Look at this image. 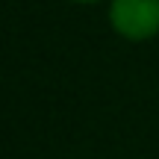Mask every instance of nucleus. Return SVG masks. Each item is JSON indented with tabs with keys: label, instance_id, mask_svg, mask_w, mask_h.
Wrapping results in <instances>:
<instances>
[{
	"label": "nucleus",
	"instance_id": "f257e3e1",
	"mask_svg": "<svg viewBox=\"0 0 159 159\" xmlns=\"http://www.w3.org/2000/svg\"><path fill=\"white\" fill-rule=\"evenodd\" d=\"M109 24L127 41H148L159 33V0H112Z\"/></svg>",
	"mask_w": 159,
	"mask_h": 159
},
{
	"label": "nucleus",
	"instance_id": "f03ea898",
	"mask_svg": "<svg viewBox=\"0 0 159 159\" xmlns=\"http://www.w3.org/2000/svg\"><path fill=\"white\" fill-rule=\"evenodd\" d=\"M77 3H94V0H77Z\"/></svg>",
	"mask_w": 159,
	"mask_h": 159
}]
</instances>
